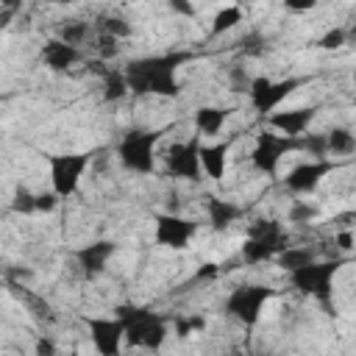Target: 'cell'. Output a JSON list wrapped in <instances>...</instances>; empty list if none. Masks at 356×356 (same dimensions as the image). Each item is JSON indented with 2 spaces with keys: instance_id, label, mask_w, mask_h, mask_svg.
<instances>
[{
  "instance_id": "5b68a950",
  "label": "cell",
  "mask_w": 356,
  "mask_h": 356,
  "mask_svg": "<svg viewBox=\"0 0 356 356\" xmlns=\"http://www.w3.org/2000/svg\"><path fill=\"white\" fill-rule=\"evenodd\" d=\"M161 131H145V128H131L120 145H117V159L128 172L136 175H150L156 170V145L161 139Z\"/></svg>"
},
{
  "instance_id": "83f0119b",
  "label": "cell",
  "mask_w": 356,
  "mask_h": 356,
  "mask_svg": "<svg viewBox=\"0 0 356 356\" xmlns=\"http://www.w3.org/2000/svg\"><path fill=\"white\" fill-rule=\"evenodd\" d=\"M345 44H348V28H342V25L325 31V33L317 39V47H323V50H339V47H345Z\"/></svg>"
},
{
  "instance_id": "6da1fadb",
  "label": "cell",
  "mask_w": 356,
  "mask_h": 356,
  "mask_svg": "<svg viewBox=\"0 0 356 356\" xmlns=\"http://www.w3.org/2000/svg\"><path fill=\"white\" fill-rule=\"evenodd\" d=\"M192 56L186 50L159 53V56H142L122 67V78L128 83V92L134 95H159V97H178L181 81L178 67L186 64Z\"/></svg>"
},
{
  "instance_id": "44dd1931",
  "label": "cell",
  "mask_w": 356,
  "mask_h": 356,
  "mask_svg": "<svg viewBox=\"0 0 356 356\" xmlns=\"http://www.w3.org/2000/svg\"><path fill=\"white\" fill-rule=\"evenodd\" d=\"M325 150H328V156H350V153L356 150V136H353V131L345 128V125L331 128V131L325 134Z\"/></svg>"
},
{
  "instance_id": "7a4b0ae2",
  "label": "cell",
  "mask_w": 356,
  "mask_h": 356,
  "mask_svg": "<svg viewBox=\"0 0 356 356\" xmlns=\"http://www.w3.org/2000/svg\"><path fill=\"white\" fill-rule=\"evenodd\" d=\"M345 264H350L348 256H342V259H325V261H312L306 267L292 270L289 273V281H292V286L300 295L314 298L328 314H334V278H337V273Z\"/></svg>"
},
{
  "instance_id": "7402d4cb",
  "label": "cell",
  "mask_w": 356,
  "mask_h": 356,
  "mask_svg": "<svg viewBox=\"0 0 356 356\" xmlns=\"http://www.w3.org/2000/svg\"><path fill=\"white\" fill-rule=\"evenodd\" d=\"M239 22H242V8L239 6H222L211 19V36H222L231 28H236Z\"/></svg>"
},
{
  "instance_id": "e0dca14e",
  "label": "cell",
  "mask_w": 356,
  "mask_h": 356,
  "mask_svg": "<svg viewBox=\"0 0 356 356\" xmlns=\"http://www.w3.org/2000/svg\"><path fill=\"white\" fill-rule=\"evenodd\" d=\"M78 58H81V50L64 44L58 36H56V39H47L44 47H42V61H44L53 72H64V70H70Z\"/></svg>"
},
{
  "instance_id": "ffe728a7",
  "label": "cell",
  "mask_w": 356,
  "mask_h": 356,
  "mask_svg": "<svg viewBox=\"0 0 356 356\" xmlns=\"http://www.w3.org/2000/svg\"><path fill=\"white\" fill-rule=\"evenodd\" d=\"M273 261H275L281 270L292 273V270H298V267H306V264L317 261V250H314L312 245H286Z\"/></svg>"
},
{
  "instance_id": "8d00e7d4",
  "label": "cell",
  "mask_w": 356,
  "mask_h": 356,
  "mask_svg": "<svg viewBox=\"0 0 356 356\" xmlns=\"http://www.w3.org/2000/svg\"><path fill=\"white\" fill-rule=\"evenodd\" d=\"M284 8L286 11H312L314 8V0H309V3H286Z\"/></svg>"
},
{
  "instance_id": "2e32d148",
  "label": "cell",
  "mask_w": 356,
  "mask_h": 356,
  "mask_svg": "<svg viewBox=\"0 0 356 356\" xmlns=\"http://www.w3.org/2000/svg\"><path fill=\"white\" fill-rule=\"evenodd\" d=\"M231 145H234V136H228L222 142H214V145H200V172H206V178H211V181L225 178Z\"/></svg>"
},
{
  "instance_id": "52a82bcc",
  "label": "cell",
  "mask_w": 356,
  "mask_h": 356,
  "mask_svg": "<svg viewBox=\"0 0 356 356\" xmlns=\"http://www.w3.org/2000/svg\"><path fill=\"white\" fill-rule=\"evenodd\" d=\"M300 150V139H292V136H281V134H273V131H261L256 136V145H253V153H250V164L256 172L273 178L278 172V164L284 161V156Z\"/></svg>"
},
{
  "instance_id": "277c9868",
  "label": "cell",
  "mask_w": 356,
  "mask_h": 356,
  "mask_svg": "<svg viewBox=\"0 0 356 356\" xmlns=\"http://www.w3.org/2000/svg\"><path fill=\"white\" fill-rule=\"evenodd\" d=\"M289 245V236L278 220L259 217L250 222L245 245H242V259L245 264H267L273 261L284 248Z\"/></svg>"
},
{
  "instance_id": "1f68e13d",
  "label": "cell",
  "mask_w": 356,
  "mask_h": 356,
  "mask_svg": "<svg viewBox=\"0 0 356 356\" xmlns=\"http://www.w3.org/2000/svg\"><path fill=\"white\" fill-rule=\"evenodd\" d=\"M58 206V197L53 195V192H42V195H36V211H53Z\"/></svg>"
},
{
  "instance_id": "74e56055",
  "label": "cell",
  "mask_w": 356,
  "mask_h": 356,
  "mask_svg": "<svg viewBox=\"0 0 356 356\" xmlns=\"http://www.w3.org/2000/svg\"><path fill=\"white\" fill-rule=\"evenodd\" d=\"M17 11V6H6L3 11H0V28H6L8 25V19H11V14Z\"/></svg>"
},
{
  "instance_id": "8992f818",
  "label": "cell",
  "mask_w": 356,
  "mask_h": 356,
  "mask_svg": "<svg viewBox=\"0 0 356 356\" xmlns=\"http://www.w3.org/2000/svg\"><path fill=\"white\" fill-rule=\"evenodd\" d=\"M273 298H275V289L267 284H239L225 298V314L234 317L239 325L253 328L261 320L264 303Z\"/></svg>"
},
{
  "instance_id": "5bb4252c",
  "label": "cell",
  "mask_w": 356,
  "mask_h": 356,
  "mask_svg": "<svg viewBox=\"0 0 356 356\" xmlns=\"http://www.w3.org/2000/svg\"><path fill=\"white\" fill-rule=\"evenodd\" d=\"M320 106H298V108H284V111H273L267 117V125L275 128L281 136H292V139H300L309 125L314 122Z\"/></svg>"
},
{
  "instance_id": "836d02e7",
  "label": "cell",
  "mask_w": 356,
  "mask_h": 356,
  "mask_svg": "<svg viewBox=\"0 0 356 356\" xmlns=\"http://www.w3.org/2000/svg\"><path fill=\"white\" fill-rule=\"evenodd\" d=\"M170 11L172 14H181V17H195V6L192 3H186V0H170Z\"/></svg>"
},
{
  "instance_id": "9c48e42d",
  "label": "cell",
  "mask_w": 356,
  "mask_h": 356,
  "mask_svg": "<svg viewBox=\"0 0 356 356\" xmlns=\"http://www.w3.org/2000/svg\"><path fill=\"white\" fill-rule=\"evenodd\" d=\"M306 83V78H281V81H273L267 75H259L250 81V89H248V97H250V106L259 111V114H273L289 95H295L300 86Z\"/></svg>"
},
{
  "instance_id": "ac0fdd59",
  "label": "cell",
  "mask_w": 356,
  "mask_h": 356,
  "mask_svg": "<svg viewBox=\"0 0 356 356\" xmlns=\"http://www.w3.org/2000/svg\"><path fill=\"white\" fill-rule=\"evenodd\" d=\"M206 214H209V225L214 231H225L242 217V206H236L234 200H222V197L209 195L206 197Z\"/></svg>"
},
{
  "instance_id": "d4e9b609",
  "label": "cell",
  "mask_w": 356,
  "mask_h": 356,
  "mask_svg": "<svg viewBox=\"0 0 356 356\" xmlns=\"http://www.w3.org/2000/svg\"><path fill=\"white\" fill-rule=\"evenodd\" d=\"M300 150L312 153L314 161H323L328 156V150H325V134H303L300 136Z\"/></svg>"
},
{
  "instance_id": "cb8c5ba5",
  "label": "cell",
  "mask_w": 356,
  "mask_h": 356,
  "mask_svg": "<svg viewBox=\"0 0 356 356\" xmlns=\"http://www.w3.org/2000/svg\"><path fill=\"white\" fill-rule=\"evenodd\" d=\"M125 95H128V83L122 78V70L120 72L106 70V75H103V97L114 103V100H122Z\"/></svg>"
},
{
  "instance_id": "484cf974",
  "label": "cell",
  "mask_w": 356,
  "mask_h": 356,
  "mask_svg": "<svg viewBox=\"0 0 356 356\" xmlns=\"http://www.w3.org/2000/svg\"><path fill=\"white\" fill-rule=\"evenodd\" d=\"M11 209L17 214H33L36 211V195L25 186H17L14 189V197H11Z\"/></svg>"
},
{
  "instance_id": "ba28073f",
  "label": "cell",
  "mask_w": 356,
  "mask_h": 356,
  "mask_svg": "<svg viewBox=\"0 0 356 356\" xmlns=\"http://www.w3.org/2000/svg\"><path fill=\"white\" fill-rule=\"evenodd\" d=\"M89 161H92L89 153H53V156H47L50 186H53V195L58 200L70 197L78 189V184H81Z\"/></svg>"
},
{
  "instance_id": "4316f807",
  "label": "cell",
  "mask_w": 356,
  "mask_h": 356,
  "mask_svg": "<svg viewBox=\"0 0 356 356\" xmlns=\"http://www.w3.org/2000/svg\"><path fill=\"white\" fill-rule=\"evenodd\" d=\"M100 28H103L106 36H111V39H117V42L131 36V25H128L122 17H103V19H100Z\"/></svg>"
},
{
  "instance_id": "9a60e30c",
  "label": "cell",
  "mask_w": 356,
  "mask_h": 356,
  "mask_svg": "<svg viewBox=\"0 0 356 356\" xmlns=\"http://www.w3.org/2000/svg\"><path fill=\"white\" fill-rule=\"evenodd\" d=\"M114 250H117V245H114L111 239H97V242H92V245L78 248V250H75V261H78L83 278H86V281H95V278L106 270V264H108V259L114 256Z\"/></svg>"
},
{
  "instance_id": "603a6c76",
  "label": "cell",
  "mask_w": 356,
  "mask_h": 356,
  "mask_svg": "<svg viewBox=\"0 0 356 356\" xmlns=\"http://www.w3.org/2000/svg\"><path fill=\"white\" fill-rule=\"evenodd\" d=\"M58 39L64 44H70V47H81L89 39V22H83V19H67L58 28Z\"/></svg>"
},
{
  "instance_id": "7c38bea8",
  "label": "cell",
  "mask_w": 356,
  "mask_h": 356,
  "mask_svg": "<svg viewBox=\"0 0 356 356\" xmlns=\"http://www.w3.org/2000/svg\"><path fill=\"white\" fill-rule=\"evenodd\" d=\"M89 328V339L97 350V356H120L125 342V328L120 317H83Z\"/></svg>"
},
{
  "instance_id": "d6986e66",
  "label": "cell",
  "mask_w": 356,
  "mask_h": 356,
  "mask_svg": "<svg viewBox=\"0 0 356 356\" xmlns=\"http://www.w3.org/2000/svg\"><path fill=\"white\" fill-rule=\"evenodd\" d=\"M234 108H222V106H200L195 111V134L197 136H217L222 131V125L228 122Z\"/></svg>"
},
{
  "instance_id": "8fae6325",
  "label": "cell",
  "mask_w": 356,
  "mask_h": 356,
  "mask_svg": "<svg viewBox=\"0 0 356 356\" xmlns=\"http://www.w3.org/2000/svg\"><path fill=\"white\" fill-rule=\"evenodd\" d=\"M195 231H197V222L189 220V217H181L175 211H161L153 220V236L161 248L184 250V248H189Z\"/></svg>"
},
{
  "instance_id": "f1b7e54d",
  "label": "cell",
  "mask_w": 356,
  "mask_h": 356,
  "mask_svg": "<svg viewBox=\"0 0 356 356\" xmlns=\"http://www.w3.org/2000/svg\"><path fill=\"white\" fill-rule=\"evenodd\" d=\"M317 214H320L317 206H312V203H306V200H295V203L289 206L286 220H289V222H312Z\"/></svg>"
},
{
  "instance_id": "30bf717a",
  "label": "cell",
  "mask_w": 356,
  "mask_h": 356,
  "mask_svg": "<svg viewBox=\"0 0 356 356\" xmlns=\"http://www.w3.org/2000/svg\"><path fill=\"white\" fill-rule=\"evenodd\" d=\"M164 167L172 178L184 181H200V136H189L184 142H175L164 153Z\"/></svg>"
},
{
  "instance_id": "3957f363",
  "label": "cell",
  "mask_w": 356,
  "mask_h": 356,
  "mask_svg": "<svg viewBox=\"0 0 356 356\" xmlns=\"http://www.w3.org/2000/svg\"><path fill=\"white\" fill-rule=\"evenodd\" d=\"M117 317L125 328V339L128 345L134 348H145V350H159L167 339V320L150 309H142V306H134V303H125L117 309Z\"/></svg>"
},
{
  "instance_id": "e575fe53",
  "label": "cell",
  "mask_w": 356,
  "mask_h": 356,
  "mask_svg": "<svg viewBox=\"0 0 356 356\" xmlns=\"http://www.w3.org/2000/svg\"><path fill=\"white\" fill-rule=\"evenodd\" d=\"M239 44H242L245 50L256 53V50H259V44H261V36H259V33H248V36H242V39H239Z\"/></svg>"
},
{
  "instance_id": "d590c367",
  "label": "cell",
  "mask_w": 356,
  "mask_h": 356,
  "mask_svg": "<svg viewBox=\"0 0 356 356\" xmlns=\"http://www.w3.org/2000/svg\"><path fill=\"white\" fill-rule=\"evenodd\" d=\"M334 242H337L339 250H350V248H353V234H350V231H339Z\"/></svg>"
},
{
  "instance_id": "4fadbf2b",
  "label": "cell",
  "mask_w": 356,
  "mask_h": 356,
  "mask_svg": "<svg viewBox=\"0 0 356 356\" xmlns=\"http://www.w3.org/2000/svg\"><path fill=\"white\" fill-rule=\"evenodd\" d=\"M334 170H337L334 161H328V159L314 161V159H312V161L295 164V167L286 172L284 186H286L292 195H312V192H317V186L325 181V175L334 172Z\"/></svg>"
},
{
  "instance_id": "4dcf8cb0",
  "label": "cell",
  "mask_w": 356,
  "mask_h": 356,
  "mask_svg": "<svg viewBox=\"0 0 356 356\" xmlns=\"http://www.w3.org/2000/svg\"><path fill=\"white\" fill-rule=\"evenodd\" d=\"M95 50H97L100 61H111V58L120 53V42H117V39H111V36H106V33H100V36H97V42H95Z\"/></svg>"
},
{
  "instance_id": "f546056e",
  "label": "cell",
  "mask_w": 356,
  "mask_h": 356,
  "mask_svg": "<svg viewBox=\"0 0 356 356\" xmlns=\"http://www.w3.org/2000/svg\"><path fill=\"white\" fill-rule=\"evenodd\" d=\"M250 75H248V70L242 67V64H234L231 70H228V86H231V92H248L250 89Z\"/></svg>"
},
{
  "instance_id": "d6a6232c",
  "label": "cell",
  "mask_w": 356,
  "mask_h": 356,
  "mask_svg": "<svg viewBox=\"0 0 356 356\" xmlns=\"http://www.w3.org/2000/svg\"><path fill=\"white\" fill-rule=\"evenodd\" d=\"M33 356H56V342L50 337H39L33 345Z\"/></svg>"
}]
</instances>
